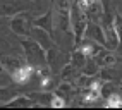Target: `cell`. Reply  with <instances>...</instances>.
I'll use <instances>...</instances> for the list:
<instances>
[{
  "instance_id": "obj_1",
  "label": "cell",
  "mask_w": 122,
  "mask_h": 110,
  "mask_svg": "<svg viewBox=\"0 0 122 110\" xmlns=\"http://www.w3.org/2000/svg\"><path fill=\"white\" fill-rule=\"evenodd\" d=\"M19 43H21V48H22L24 60H26L31 67H35V69H45V67H48L46 50L35 40V38H31V36H21Z\"/></svg>"
},
{
  "instance_id": "obj_2",
  "label": "cell",
  "mask_w": 122,
  "mask_h": 110,
  "mask_svg": "<svg viewBox=\"0 0 122 110\" xmlns=\"http://www.w3.org/2000/svg\"><path fill=\"white\" fill-rule=\"evenodd\" d=\"M88 22L89 21L81 0H71V29H72V38H74V48H77L79 43L83 41Z\"/></svg>"
},
{
  "instance_id": "obj_3",
  "label": "cell",
  "mask_w": 122,
  "mask_h": 110,
  "mask_svg": "<svg viewBox=\"0 0 122 110\" xmlns=\"http://www.w3.org/2000/svg\"><path fill=\"white\" fill-rule=\"evenodd\" d=\"M40 9L35 0H0V17H10L19 12Z\"/></svg>"
},
{
  "instance_id": "obj_4",
  "label": "cell",
  "mask_w": 122,
  "mask_h": 110,
  "mask_svg": "<svg viewBox=\"0 0 122 110\" xmlns=\"http://www.w3.org/2000/svg\"><path fill=\"white\" fill-rule=\"evenodd\" d=\"M33 17L35 15H31L29 12H19V14L12 15V19L9 22L10 31L15 33L19 38L21 36H31V31H33V28H35Z\"/></svg>"
},
{
  "instance_id": "obj_5",
  "label": "cell",
  "mask_w": 122,
  "mask_h": 110,
  "mask_svg": "<svg viewBox=\"0 0 122 110\" xmlns=\"http://www.w3.org/2000/svg\"><path fill=\"white\" fill-rule=\"evenodd\" d=\"M38 101L33 98L28 93V95H21V93H17L14 98H9L7 101H4V103H0V107L2 108H31V107H36Z\"/></svg>"
},
{
  "instance_id": "obj_6",
  "label": "cell",
  "mask_w": 122,
  "mask_h": 110,
  "mask_svg": "<svg viewBox=\"0 0 122 110\" xmlns=\"http://www.w3.org/2000/svg\"><path fill=\"white\" fill-rule=\"evenodd\" d=\"M53 19H55V9L50 2V9H48L43 15H38V17H33V24L45 29L52 38L55 36V28H53Z\"/></svg>"
},
{
  "instance_id": "obj_7",
  "label": "cell",
  "mask_w": 122,
  "mask_h": 110,
  "mask_svg": "<svg viewBox=\"0 0 122 110\" xmlns=\"http://www.w3.org/2000/svg\"><path fill=\"white\" fill-rule=\"evenodd\" d=\"M86 38H91V40H95L96 43H100L103 46H107L108 48V41H107V36H105V31L102 28L100 22H93L89 21L88 22V28H86V33H84Z\"/></svg>"
},
{
  "instance_id": "obj_8",
  "label": "cell",
  "mask_w": 122,
  "mask_h": 110,
  "mask_svg": "<svg viewBox=\"0 0 122 110\" xmlns=\"http://www.w3.org/2000/svg\"><path fill=\"white\" fill-rule=\"evenodd\" d=\"M24 62H26V60H22L19 57H14V55H2V57H0V69L7 70L9 76H10L14 70H17L24 64Z\"/></svg>"
},
{
  "instance_id": "obj_9",
  "label": "cell",
  "mask_w": 122,
  "mask_h": 110,
  "mask_svg": "<svg viewBox=\"0 0 122 110\" xmlns=\"http://www.w3.org/2000/svg\"><path fill=\"white\" fill-rule=\"evenodd\" d=\"M100 77L102 79H107V81H122V70L115 69V67H102L100 70Z\"/></svg>"
},
{
  "instance_id": "obj_10",
  "label": "cell",
  "mask_w": 122,
  "mask_h": 110,
  "mask_svg": "<svg viewBox=\"0 0 122 110\" xmlns=\"http://www.w3.org/2000/svg\"><path fill=\"white\" fill-rule=\"evenodd\" d=\"M113 26H115L117 36H119V48H117V52H120V53H122V14L115 12V19H113Z\"/></svg>"
},
{
  "instance_id": "obj_11",
  "label": "cell",
  "mask_w": 122,
  "mask_h": 110,
  "mask_svg": "<svg viewBox=\"0 0 122 110\" xmlns=\"http://www.w3.org/2000/svg\"><path fill=\"white\" fill-rule=\"evenodd\" d=\"M93 2H95V0H81V4H83V7H84V9H86L88 5H91Z\"/></svg>"
},
{
  "instance_id": "obj_12",
  "label": "cell",
  "mask_w": 122,
  "mask_h": 110,
  "mask_svg": "<svg viewBox=\"0 0 122 110\" xmlns=\"http://www.w3.org/2000/svg\"><path fill=\"white\" fill-rule=\"evenodd\" d=\"M35 2L38 4V7H41V0H35Z\"/></svg>"
},
{
  "instance_id": "obj_13",
  "label": "cell",
  "mask_w": 122,
  "mask_h": 110,
  "mask_svg": "<svg viewBox=\"0 0 122 110\" xmlns=\"http://www.w3.org/2000/svg\"><path fill=\"white\" fill-rule=\"evenodd\" d=\"M120 62H122V57H120Z\"/></svg>"
}]
</instances>
